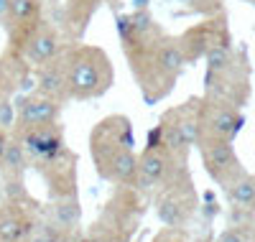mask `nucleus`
Listing matches in <instances>:
<instances>
[{
  "label": "nucleus",
  "instance_id": "nucleus-3",
  "mask_svg": "<svg viewBox=\"0 0 255 242\" xmlns=\"http://www.w3.org/2000/svg\"><path fill=\"white\" fill-rule=\"evenodd\" d=\"M64 67V100L92 102L105 97L115 84V67L108 51L92 43L69 41L61 49Z\"/></svg>",
  "mask_w": 255,
  "mask_h": 242
},
{
  "label": "nucleus",
  "instance_id": "nucleus-12",
  "mask_svg": "<svg viewBox=\"0 0 255 242\" xmlns=\"http://www.w3.org/2000/svg\"><path fill=\"white\" fill-rule=\"evenodd\" d=\"M194 148L199 150V158H202V166H204L207 176L222 191L245 171L243 163H240V158H238V153H235V145L227 143V140L202 138V140H197Z\"/></svg>",
  "mask_w": 255,
  "mask_h": 242
},
{
  "label": "nucleus",
  "instance_id": "nucleus-18",
  "mask_svg": "<svg viewBox=\"0 0 255 242\" xmlns=\"http://www.w3.org/2000/svg\"><path fill=\"white\" fill-rule=\"evenodd\" d=\"M105 5V0H64L61 8V28L67 33L69 41H82V36L87 33L90 23L100 8Z\"/></svg>",
  "mask_w": 255,
  "mask_h": 242
},
{
  "label": "nucleus",
  "instance_id": "nucleus-25",
  "mask_svg": "<svg viewBox=\"0 0 255 242\" xmlns=\"http://www.w3.org/2000/svg\"><path fill=\"white\" fill-rule=\"evenodd\" d=\"M13 125H15V105H13V97L0 100V127L10 133Z\"/></svg>",
  "mask_w": 255,
  "mask_h": 242
},
{
  "label": "nucleus",
  "instance_id": "nucleus-4",
  "mask_svg": "<svg viewBox=\"0 0 255 242\" xmlns=\"http://www.w3.org/2000/svg\"><path fill=\"white\" fill-rule=\"evenodd\" d=\"M204 100L222 102L230 107L243 110L250 100V59L243 49L232 43L220 46L204 56Z\"/></svg>",
  "mask_w": 255,
  "mask_h": 242
},
{
  "label": "nucleus",
  "instance_id": "nucleus-13",
  "mask_svg": "<svg viewBox=\"0 0 255 242\" xmlns=\"http://www.w3.org/2000/svg\"><path fill=\"white\" fill-rule=\"evenodd\" d=\"M245 125V118L238 107H230L222 102H212L202 97L199 105V138H209V140H227L235 143V138L240 135V130Z\"/></svg>",
  "mask_w": 255,
  "mask_h": 242
},
{
  "label": "nucleus",
  "instance_id": "nucleus-14",
  "mask_svg": "<svg viewBox=\"0 0 255 242\" xmlns=\"http://www.w3.org/2000/svg\"><path fill=\"white\" fill-rule=\"evenodd\" d=\"M10 135L26 148L31 163L49 158L54 153H59L64 145H67V138H64V125L59 120L54 122H41V125H26V127H13Z\"/></svg>",
  "mask_w": 255,
  "mask_h": 242
},
{
  "label": "nucleus",
  "instance_id": "nucleus-15",
  "mask_svg": "<svg viewBox=\"0 0 255 242\" xmlns=\"http://www.w3.org/2000/svg\"><path fill=\"white\" fill-rule=\"evenodd\" d=\"M46 5H49V0H8L5 15L0 23L5 26L10 51L46 18Z\"/></svg>",
  "mask_w": 255,
  "mask_h": 242
},
{
  "label": "nucleus",
  "instance_id": "nucleus-10",
  "mask_svg": "<svg viewBox=\"0 0 255 242\" xmlns=\"http://www.w3.org/2000/svg\"><path fill=\"white\" fill-rule=\"evenodd\" d=\"M179 38V46L184 51L186 64H194L202 61L209 51H215L220 46H227L232 43L230 38V26H227V15L225 10L215 13V15H207L202 23H194L191 28H186Z\"/></svg>",
  "mask_w": 255,
  "mask_h": 242
},
{
  "label": "nucleus",
  "instance_id": "nucleus-24",
  "mask_svg": "<svg viewBox=\"0 0 255 242\" xmlns=\"http://www.w3.org/2000/svg\"><path fill=\"white\" fill-rule=\"evenodd\" d=\"M151 242H189V235L181 227H163L151 237Z\"/></svg>",
  "mask_w": 255,
  "mask_h": 242
},
{
  "label": "nucleus",
  "instance_id": "nucleus-26",
  "mask_svg": "<svg viewBox=\"0 0 255 242\" xmlns=\"http://www.w3.org/2000/svg\"><path fill=\"white\" fill-rule=\"evenodd\" d=\"M5 204V191H3V181H0V207Z\"/></svg>",
  "mask_w": 255,
  "mask_h": 242
},
{
  "label": "nucleus",
  "instance_id": "nucleus-11",
  "mask_svg": "<svg viewBox=\"0 0 255 242\" xmlns=\"http://www.w3.org/2000/svg\"><path fill=\"white\" fill-rule=\"evenodd\" d=\"M67 43H69V38H67V33H64L61 23H54V20L44 18L23 41L18 43L13 51H10V49H5V51L20 56V59H23L28 67L33 69V67H38V64L54 59L64 46H67Z\"/></svg>",
  "mask_w": 255,
  "mask_h": 242
},
{
  "label": "nucleus",
  "instance_id": "nucleus-16",
  "mask_svg": "<svg viewBox=\"0 0 255 242\" xmlns=\"http://www.w3.org/2000/svg\"><path fill=\"white\" fill-rule=\"evenodd\" d=\"M44 204H18L8 202L0 207V242H28L33 230L41 222Z\"/></svg>",
  "mask_w": 255,
  "mask_h": 242
},
{
  "label": "nucleus",
  "instance_id": "nucleus-1",
  "mask_svg": "<svg viewBox=\"0 0 255 242\" xmlns=\"http://www.w3.org/2000/svg\"><path fill=\"white\" fill-rule=\"evenodd\" d=\"M115 26L120 36V49L128 59L130 74L140 90L145 105H158L174 92V87L186 67L179 38L166 33L156 18L138 8L130 13H118Z\"/></svg>",
  "mask_w": 255,
  "mask_h": 242
},
{
  "label": "nucleus",
  "instance_id": "nucleus-23",
  "mask_svg": "<svg viewBox=\"0 0 255 242\" xmlns=\"http://www.w3.org/2000/svg\"><path fill=\"white\" fill-rule=\"evenodd\" d=\"M184 8L194 10V13H202V15H215L222 10V0H176Z\"/></svg>",
  "mask_w": 255,
  "mask_h": 242
},
{
  "label": "nucleus",
  "instance_id": "nucleus-19",
  "mask_svg": "<svg viewBox=\"0 0 255 242\" xmlns=\"http://www.w3.org/2000/svg\"><path fill=\"white\" fill-rule=\"evenodd\" d=\"M44 217L64 235V232H77L82 227V204L79 196H64V199H49L44 207Z\"/></svg>",
  "mask_w": 255,
  "mask_h": 242
},
{
  "label": "nucleus",
  "instance_id": "nucleus-5",
  "mask_svg": "<svg viewBox=\"0 0 255 242\" xmlns=\"http://www.w3.org/2000/svg\"><path fill=\"white\" fill-rule=\"evenodd\" d=\"M145 204L148 199L133 184L115 186L84 235L90 242H133L145 217Z\"/></svg>",
  "mask_w": 255,
  "mask_h": 242
},
{
  "label": "nucleus",
  "instance_id": "nucleus-17",
  "mask_svg": "<svg viewBox=\"0 0 255 242\" xmlns=\"http://www.w3.org/2000/svg\"><path fill=\"white\" fill-rule=\"evenodd\" d=\"M15 125L13 127H26V125H41V122H54L61 118V102L41 95V92H28L20 95L15 102Z\"/></svg>",
  "mask_w": 255,
  "mask_h": 242
},
{
  "label": "nucleus",
  "instance_id": "nucleus-9",
  "mask_svg": "<svg viewBox=\"0 0 255 242\" xmlns=\"http://www.w3.org/2000/svg\"><path fill=\"white\" fill-rule=\"evenodd\" d=\"M38 176L46 184L49 199H64V196H79V156L64 145L59 153L49 158H41L36 163Z\"/></svg>",
  "mask_w": 255,
  "mask_h": 242
},
{
  "label": "nucleus",
  "instance_id": "nucleus-8",
  "mask_svg": "<svg viewBox=\"0 0 255 242\" xmlns=\"http://www.w3.org/2000/svg\"><path fill=\"white\" fill-rule=\"evenodd\" d=\"M156 217L161 219L163 227H181L186 230V225L194 219L199 199H197V189L191 181V173H181L179 179H174L168 186H163L156 196Z\"/></svg>",
  "mask_w": 255,
  "mask_h": 242
},
{
  "label": "nucleus",
  "instance_id": "nucleus-7",
  "mask_svg": "<svg viewBox=\"0 0 255 242\" xmlns=\"http://www.w3.org/2000/svg\"><path fill=\"white\" fill-rule=\"evenodd\" d=\"M186 171H189L186 158L174 156V153L166 150L161 143L145 145V150L138 153V168H135L133 186L145 196V199H153L163 186H168L174 179H179Z\"/></svg>",
  "mask_w": 255,
  "mask_h": 242
},
{
  "label": "nucleus",
  "instance_id": "nucleus-22",
  "mask_svg": "<svg viewBox=\"0 0 255 242\" xmlns=\"http://www.w3.org/2000/svg\"><path fill=\"white\" fill-rule=\"evenodd\" d=\"M59 237H61V232L49 222L44 214H41V222H38V227L33 230V235L28 237V242H59Z\"/></svg>",
  "mask_w": 255,
  "mask_h": 242
},
{
  "label": "nucleus",
  "instance_id": "nucleus-6",
  "mask_svg": "<svg viewBox=\"0 0 255 242\" xmlns=\"http://www.w3.org/2000/svg\"><path fill=\"white\" fill-rule=\"evenodd\" d=\"M199 105L202 97H191L176 107H168L158 120V143L186 161L199 138Z\"/></svg>",
  "mask_w": 255,
  "mask_h": 242
},
{
  "label": "nucleus",
  "instance_id": "nucleus-2",
  "mask_svg": "<svg viewBox=\"0 0 255 242\" xmlns=\"http://www.w3.org/2000/svg\"><path fill=\"white\" fill-rule=\"evenodd\" d=\"M133 122L128 115H105L90 133V156L102 181L125 186L135 181L138 153H135Z\"/></svg>",
  "mask_w": 255,
  "mask_h": 242
},
{
  "label": "nucleus",
  "instance_id": "nucleus-21",
  "mask_svg": "<svg viewBox=\"0 0 255 242\" xmlns=\"http://www.w3.org/2000/svg\"><path fill=\"white\" fill-rule=\"evenodd\" d=\"M28 166H31V158H28L26 148L10 135V140H8V145H5V153H3V158H0V179L26 176Z\"/></svg>",
  "mask_w": 255,
  "mask_h": 242
},
{
  "label": "nucleus",
  "instance_id": "nucleus-20",
  "mask_svg": "<svg viewBox=\"0 0 255 242\" xmlns=\"http://www.w3.org/2000/svg\"><path fill=\"white\" fill-rule=\"evenodd\" d=\"M225 194H227V202L232 204L235 212L250 214L253 207H255V173L243 171L238 179L225 189Z\"/></svg>",
  "mask_w": 255,
  "mask_h": 242
}]
</instances>
